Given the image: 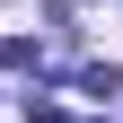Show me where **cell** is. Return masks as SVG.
Here are the masks:
<instances>
[{
  "instance_id": "2",
  "label": "cell",
  "mask_w": 123,
  "mask_h": 123,
  "mask_svg": "<svg viewBox=\"0 0 123 123\" xmlns=\"http://www.w3.org/2000/svg\"><path fill=\"white\" fill-rule=\"evenodd\" d=\"M35 62V35H0V70H26Z\"/></svg>"
},
{
  "instance_id": "1",
  "label": "cell",
  "mask_w": 123,
  "mask_h": 123,
  "mask_svg": "<svg viewBox=\"0 0 123 123\" xmlns=\"http://www.w3.org/2000/svg\"><path fill=\"white\" fill-rule=\"evenodd\" d=\"M79 88H88V97H123V70H114V62H79Z\"/></svg>"
},
{
  "instance_id": "3",
  "label": "cell",
  "mask_w": 123,
  "mask_h": 123,
  "mask_svg": "<svg viewBox=\"0 0 123 123\" xmlns=\"http://www.w3.org/2000/svg\"><path fill=\"white\" fill-rule=\"evenodd\" d=\"M26 123H70V114H62L53 97H26Z\"/></svg>"
}]
</instances>
